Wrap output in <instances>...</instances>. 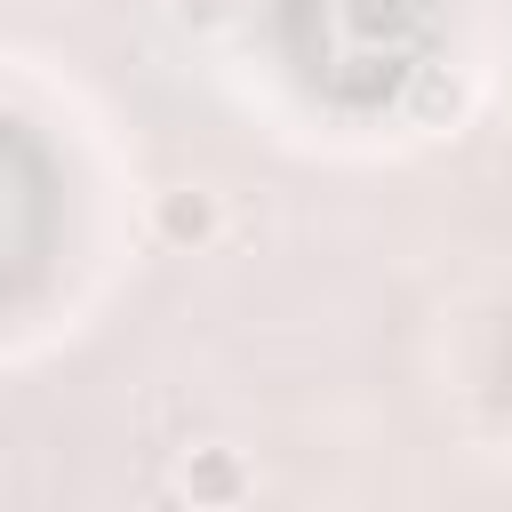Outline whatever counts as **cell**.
<instances>
[{"label": "cell", "mask_w": 512, "mask_h": 512, "mask_svg": "<svg viewBox=\"0 0 512 512\" xmlns=\"http://www.w3.org/2000/svg\"><path fill=\"white\" fill-rule=\"evenodd\" d=\"M176 488L192 496V512H232V504H248V488H256V464H248L232 440H200V448H184V464H176Z\"/></svg>", "instance_id": "1"}, {"label": "cell", "mask_w": 512, "mask_h": 512, "mask_svg": "<svg viewBox=\"0 0 512 512\" xmlns=\"http://www.w3.org/2000/svg\"><path fill=\"white\" fill-rule=\"evenodd\" d=\"M416 120H424V128L464 120V80H448L440 64H424V72H416Z\"/></svg>", "instance_id": "3"}, {"label": "cell", "mask_w": 512, "mask_h": 512, "mask_svg": "<svg viewBox=\"0 0 512 512\" xmlns=\"http://www.w3.org/2000/svg\"><path fill=\"white\" fill-rule=\"evenodd\" d=\"M152 240L176 248V256L216 248V240H224V200H216L208 184H168V192H152Z\"/></svg>", "instance_id": "2"}]
</instances>
